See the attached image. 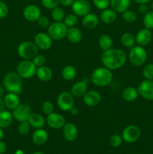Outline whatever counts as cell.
<instances>
[{
  "instance_id": "cell-31",
  "label": "cell",
  "mask_w": 153,
  "mask_h": 154,
  "mask_svg": "<svg viewBox=\"0 0 153 154\" xmlns=\"http://www.w3.org/2000/svg\"><path fill=\"white\" fill-rule=\"evenodd\" d=\"M76 71L73 66L68 65L65 66L62 70V77L67 81H70L76 78Z\"/></svg>"
},
{
  "instance_id": "cell-10",
  "label": "cell",
  "mask_w": 153,
  "mask_h": 154,
  "mask_svg": "<svg viewBox=\"0 0 153 154\" xmlns=\"http://www.w3.org/2000/svg\"><path fill=\"white\" fill-rule=\"evenodd\" d=\"M32 114L31 107L28 104H20L16 108L13 110L14 119L18 122L28 121V117Z\"/></svg>"
},
{
  "instance_id": "cell-35",
  "label": "cell",
  "mask_w": 153,
  "mask_h": 154,
  "mask_svg": "<svg viewBox=\"0 0 153 154\" xmlns=\"http://www.w3.org/2000/svg\"><path fill=\"white\" fill-rule=\"evenodd\" d=\"M63 23L65 24L68 28L76 26V24L78 23V17L74 13L68 14L64 17Z\"/></svg>"
},
{
  "instance_id": "cell-29",
  "label": "cell",
  "mask_w": 153,
  "mask_h": 154,
  "mask_svg": "<svg viewBox=\"0 0 153 154\" xmlns=\"http://www.w3.org/2000/svg\"><path fill=\"white\" fill-rule=\"evenodd\" d=\"M13 114L8 111H0V128L5 129L9 127L13 123Z\"/></svg>"
},
{
  "instance_id": "cell-36",
  "label": "cell",
  "mask_w": 153,
  "mask_h": 154,
  "mask_svg": "<svg viewBox=\"0 0 153 154\" xmlns=\"http://www.w3.org/2000/svg\"><path fill=\"white\" fill-rule=\"evenodd\" d=\"M142 22L145 28L150 30L153 29V11H148L146 14H144Z\"/></svg>"
},
{
  "instance_id": "cell-25",
  "label": "cell",
  "mask_w": 153,
  "mask_h": 154,
  "mask_svg": "<svg viewBox=\"0 0 153 154\" xmlns=\"http://www.w3.org/2000/svg\"><path fill=\"white\" fill-rule=\"evenodd\" d=\"M35 75L40 81L43 82H47L52 79V71L48 66H40V67L37 68Z\"/></svg>"
},
{
  "instance_id": "cell-54",
  "label": "cell",
  "mask_w": 153,
  "mask_h": 154,
  "mask_svg": "<svg viewBox=\"0 0 153 154\" xmlns=\"http://www.w3.org/2000/svg\"><path fill=\"white\" fill-rule=\"evenodd\" d=\"M15 154H24V152L22 150H17Z\"/></svg>"
},
{
  "instance_id": "cell-13",
  "label": "cell",
  "mask_w": 153,
  "mask_h": 154,
  "mask_svg": "<svg viewBox=\"0 0 153 154\" xmlns=\"http://www.w3.org/2000/svg\"><path fill=\"white\" fill-rule=\"evenodd\" d=\"M34 42L38 48L42 51H47L52 46V39L45 32H38L35 35Z\"/></svg>"
},
{
  "instance_id": "cell-56",
  "label": "cell",
  "mask_w": 153,
  "mask_h": 154,
  "mask_svg": "<svg viewBox=\"0 0 153 154\" xmlns=\"http://www.w3.org/2000/svg\"><path fill=\"white\" fill-rule=\"evenodd\" d=\"M151 8H152V11H153V1L152 2V4H151Z\"/></svg>"
},
{
  "instance_id": "cell-37",
  "label": "cell",
  "mask_w": 153,
  "mask_h": 154,
  "mask_svg": "<svg viewBox=\"0 0 153 154\" xmlns=\"http://www.w3.org/2000/svg\"><path fill=\"white\" fill-rule=\"evenodd\" d=\"M142 75L145 79L153 81V63L146 65L142 69Z\"/></svg>"
},
{
  "instance_id": "cell-14",
  "label": "cell",
  "mask_w": 153,
  "mask_h": 154,
  "mask_svg": "<svg viewBox=\"0 0 153 154\" xmlns=\"http://www.w3.org/2000/svg\"><path fill=\"white\" fill-rule=\"evenodd\" d=\"M46 122L48 126L53 129H62L63 126L66 123V120L64 116L55 112L48 114L46 117Z\"/></svg>"
},
{
  "instance_id": "cell-51",
  "label": "cell",
  "mask_w": 153,
  "mask_h": 154,
  "mask_svg": "<svg viewBox=\"0 0 153 154\" xmlns=\"http://www.w3.org/2000/svg\"><path fill=\"white\" fill-rule=\"evenodd\" d=\"M4 108H5V105H4V100L2 99H0V111H4Z\"/></svg>"
},
{
  "instance_id": "cell-28",
  "label": "cell",
  "mask_w": 153,
  "mask_h": 154,
  "mask_svg": "<svg viewBox=\"0 0 153 154\" xmlns=\"http://www.w3.org/2000/svg\"><path fill=\"white\" fill-rule=\"evenodd\" d=\"M139 93H138L137 88L134 87H128L123 90L122 93V97L124 101L128 102H134L137 99Z\"/></svg>"
},
{
  "instance_id": "cell-34",
  "label": "cell",
  "mask_w": 153,
  "mask_h": 154,
  "mask_svg": "<svg viewBox=\"0 0 153 154\" xmlns=\"http://www.w3.org/2000/svg\"><path fill=\"white\" fill-rule=\"evenodd\" d=\"M122 18L128 23H133L136 20V14L134 11L128 9L122 13Z\"/></svg>"
},
{
  "instance_id": "cell-1",
  "label": "cell",
  "mask_w": 153,
  "mask_h": 154,
  "mask_svg": "<svg viewBox=\"0 0 153 154\" xmlns=\"http://www.w3.org/2000/svg\"><path fill=\"white\" fill-rule=\"evenodd\" d=\"M100 59L104 67L111 71L116 70L125 64L127 54L122 50L112 48L103 51Z\"/></svg>"
},
{
  "instance_id": "cell-11",
  "label": "cell",
  "mask_w": 153,
  "mask_h": 154,
  "mask_svg": "<svg viewBox=\"0 0 153 154\" xmlns=\"http://www.w3.org/2000/svg\"><path fill=\"white\" fill-rule=\"evenodd\" d=\"M139 96L148 101H153V81L145 79L137 87Z\"/></svg>"
},
{
  "instance_id": "cell-8",
  "label": "cell",
  "mask_w": 153,
  "mask_h": 154,
  "mask_svg": "<svg viewBox=\"0 0 153 154\" xmlns=\"http://www.w3.org/2000/svg\"><path fill=\"white\" fill-rule=\"evenodd\" d=\"M56 103L62 111H69L74 106V99L69 92H62L57 97Z\"/></svg>"
},
{
  "instance_id": "cell-23",
  "label": "cell",
  "mask_w": 153,
  "mask_h": 154,
  "mask_svg": "<svg viewBox=\"0 0 153 154\" xmlns=\"http://www.w3.org/2000/svg\"><path fill=\"white\" fill-rule=\"evenodd\" d=\"M117 18V12L112 8H106L101 11L100 18L103 23L111 24L116 21Z\"/></svg>"
},
{
  "instance_id": "cell-33",
  "label": "cell",
  "mask_w": 153,
  "mask_h": 154,
  "mask_svg": "<svg viewBox=\"0 0 153 154\" xmlns=\"http://www.w3.org/2000/svg\"><path fill=\"white\" fill-rule=\"evenodd\" d=\"M51 17L54 21L56 22H62L65 17V13L62 8L57 6L51 10Z\"/></svg>"
},
{
  "instance_id": "cell-46",
  "label": "cell",
  "mask_w": 153,
  "mask_h": 154,
  "mask_svg": "<svg viewBox=\"0 0 153 154\" xmlns=\"http://www.w3.org/2000/svg\"><path fill=\"white\" fill-rule=\"evenodd\" d=\"M138 11L142 14H146L149 10H148V7L146 4H140Z\"/></svg>"
},
{
  "instance_id": "cell-38",
  "label": "cell",
  "mask_w": 153,
  "mask_h": 154,
  "mask_svg": "<svg viewBox=\"0 0 153 154\" xmlns=\"http://www.w3.org/2000/svg\"><path fill=\"white\" fill-rule=\"evenodd\" d=\"M30 128H31V126H30L28 121L20 122L19 125L17 126V131L20 135H26L29 132Z\"/></svg>"
},
{
  "instance_id": "cell-5",
  "label": "cell",
  "mask_w": 153,
  "mask_h": 154,
  "mask_svg": "<svg viewBox=\"0 0 153 154\" xmlns=\"http://www.w3.org/2000/svg\"><path fill=\"white\" fill-rule=\"evenodd\" d=\"M38 48L34 42L24 41L17 47V54L22 60H32L38 54Z\"/></svg>"
},
{
  "instance_id": "cell-49",
  "label": "cell",
  "mask_w": 153,
  "mask_h": 154,
  "mask_svg": "<svg viewBox=\"0 0 153 154\" xmlns=\"http://www.w3.org/2000/svg\"><path fill=\"white\" fill-rule=\"evenodd\" d=\"M69 111H70V114H71L72 115H74V116H76V115H77V114H78V109L76 108H75L74 106L73 108H72L71 109H70Z\"/></svg>"
},
{
  "instance_id": "cell-6",
  "label": "cell",
  "mask_w": 153,
  "mask_h": 154,
  "mask_svg": "<svg viewBox=\"0 0 153 154\" xmlns=\"http://www.w3.org/2000/svg\"><path fill=\"white\" fill-rule=\"evenodd\" d=\"M37 67L29 60H22L16 67V72L22 79H31L36 75Z\"/></svg>"
},
{
  "instance_id": "cell-52",
  "label": "cell",
  "mask_w": 153,
  "mask_h": 154,
  "mask_svg": "<svg viewBox=\"0 0 153 154\" xmlns=\"http://www.w3.org/2000/svg\"><path fill=\"white\" fill-rule=\"evenodd\" d=\"M4 89H3L2 87L0 86V99H2L4 97Z\"/></svg>"
},
{
  "instance_id": "cell-53",
  "label": "cell",
  "mask_w": 153,
  "mask_h": 154,
  "mask_svg": "<svg viewBox=\"0 0 153 154\" xmlns=\"http://www.w3.org/2000/svg\"><path fill=\"white\" fill-rule=\"evenodd\" d=\"M4 131H3V129H2V128H0V141L4 138Z\"/></svg>"
},
{
  "instance_id": "cell-19",
  "label": "cell",
  "mask_w": 153,
  "mask_h": 154,
  "mask_svg": "<svg viewBox=\"0 0 153 154\" xmlns=\"http://www.w3.org/2000/svg\"><path fill=\"white\" fill-rule=\"evenodd\" d=\"M99 20L100 19L97 15L92 13H88L82 17L81 23L84 28L88 29H92L98 25Z\"/></svg>"
},
{
  "instance_id": "cell-15",
  "label": "cell",
  "mask_w": 153,
  "mask_h": 154,
  "mask_svg": "<svg viewBox=\"0 0 153 154\" xmlns=\"http://www.w3.org/2000/svg\"><path fill=\"white\" fill-rule=\"evenodd\" d=\"M22 15L27 21L34 22L41 16V11L40 8L35 5H28L24 8Z\"/></svg>"
},
{
  "instance_id": "cell-21",
  "label": "cell",
  "mask_w": 153,
  "mask_h": 154,
  "mask_svg": "<svg viewBox=\"0 0 153 154\" xmlns=\"http://www.w3.org/2000/svg\"><path fill=\"white\" fill-rule=\"evenodd\" d=\"M69 42L72 44H78L81 42L82 38V34L80 29L76 26L68 28L66 37Z\"/></svg>"
},
{
  "instance_id": "cell-47",
  "label": "cell",
  "mask_w": 153,
  "mask_h": 154,
  "mask_svg": "<svg viewBox=\"0 0 153 154\" xmlns=\"http://www.w3.org/2000/svg\"><path fill=\"white\" fill-rule=\"evenodd\" d=\"M74 0H59V4H61L64 7H69L71 6Z\"/></svg>"
},
{
  "instance_id": "cell-3",
  "label": "cell",
  "mask_w": 153,
  "mask_h": 154,
  "mask_svg": "<svg viewBox=\"0 0 153 154\" xmlns=\"http://www.w3.org/2000/svg\"><path fill=\"white\" fill-rule=\"evenodd\" d=\"M22 79L16 72H10L5 75L3 79L4 89L9 93H14L19 95L22 92Z\"/></svg>"
},
{
  "instance_id": "cell-17",
  "label": "cell",
  "mask_w": 153,
  "mask_h": 154,
  "mask_svg": "<svg viewBox=\"0 0 153 154\" xmlns=\"http://www.w3.org/2000/svg\"><path fill=\"white\" fill-rule=\"evenodd\" d=\"M82 99L86 105L88 107H95L100 104L101 101L100 94L96 90H88L82 96Z\"/></svg>"
},
{
  "instance_id": "cell-30",
  "label": "cell",
  "mask_w": 153,
  "mask_h": 154,
  "mask_svg": "<svg viewBox=\"0 0 153 154\" xmlns=\"http://www.w3.org/2000/svg\"><path fill=\"white\" fill-rule=\"evenodd\" d=\"M113 42L110 35L107 34H102L98 38V45L103 51L112 48Z\"/></svg>"
},
{
  "instance_id": "cell-40",
  "label": "cell",
  "mask_w": 153,
  "mask_h": 154,
  "mask_svg": "<svg viewBox=\"0 0 153 154\" xmlns=\"http://www.w3.org/2000/svg\"><path fill=\"white\" fill-rule=\"evenodd\" d=\"M32 61L33 62V63L34 64V66H36L37 68L40 67V66H45V63L46 62V57H44L42 54H38L32 60Z\"/></svg>"
},
{
  "instance_id": "cell-2",
  "label": "cell",
  "mask_w": 153,
  "mask_h": 154,
  "mask_svg": "<svg viewBox=\"0 0 153 154\" xmlns=\"http://www.w3.org/2000/svg\"><path fill=\"white\" fill-rule=\"evenodd\" d=\"M113 79L112 71L106 67H98L91 75V81L97 87H104L110 85Z\"/></svg>"
},
{
  "instance_id": "cell-26",
  "label": "cell",
  "mask_w": 153,
  "mask_h": 154,
  "mask_svg": "<svg viewBox=\"0 0 153 154\" xmlns=\"http://www.w3.org/2000/svg\"><path fill=\"white\" fill-rule=\"evenodd\" d=\"M4 102L6 108L10 110H14L20 104V97L17 94L14 93H8L4 96Z\"/></svg>"
},
{
  "instance_id": "cell-32",
  "label": "cell",
  "mask_w": 153,
  "mask_h": 154,
  "mask_svg": "<svg viewBox=\"0 0 153 154\" xmlns=\"http://www.w3.org/2000/svg\"><path fill=\"white\" fill-rule=\"evenodd\" d=\"M120 41H121L122 45L128 48H131L132 47L134 46L136 43L135 37L130 32L123 33L121 36Z\"/></svg>"
},
{
  "instance_id": "cell-4",
  "label": "cell",
  "mask_w": 153,
  "mask_h": 154,
  "mask_svg": "<svg viewBox=\"0 0 153 154\" xmlns=\"http://www.w3.org/2000/svg\"><path fill=\"white\" fill-rule=\"evenodd\" d=\"M130 63L136 67H140L145 64L147 59V52L145 48L140 45L132 47L130 48L128 54Z\"/></svg>"
},
{
  "instance_id": "cell-39",
  "label": "cell",
  "mask_w": 153,
  "mask_h": 154,
  "mask_svg": "<svg viewBox=\"0 0 153 154\" xmlns=\"http://www.w3.org/2000/svg\"><path fill=\"white\" fill-rule=\"evenodd\" d=\"M122 141V137L121 135H118V134H114V135H111L110 138L109 143L112 147H118L119 146H121Z\"/></svg>"
},
{
  "instance_id": "cell-48",
  "label": "cell",
  "mask_w": 153,
  "mask_h": 154,
  "mask_svg": "<svg viewBox=\"0 0 153 154\" xmlns=\"http://www.w3.org/2000/svg\"><path fill=\"white\" fill-rule=\"evenodd\" d=\"M7 150L6 144L3 141H0V154H4Z\"/></svg>"
},
{
  "instance_id": "cell-20",
  "label": "cell",
  "mask_w": 153,
  "mask_h": 154,
  "mask_svg": "<svg viewBox=\"0 0 153 154\" xmlns=\"http://www.w3.org/2000/svg\"><path fill=\"white\" fill-rule=\"evenodd\" d=\"M32 142L35 145H44L48 140L47 132L42 128L35 129V131L32 134Z\"/></svg>"
},
{
  "instance_id": "cell-43",
  "label": "cell",
  "mask_w": 153,
  "mask_h": 154,
  "mask_svg": "<svg viewBox=\"0 0 153 154\" xmlns=\"http://www.w3.org/2000/svg\"><path fill=\"white\" fill-rule=\"evenodd\" d=\"M43 6L49 10H52L59 5V0H41Z\"/></svg>"
},
{
  "instance_id": "cell-7",
  "label": "cell",
  "mask_w": 153,
  "mask_h": 154,
  "mask_svg": "<svg viewBox=\"0 0 153 154\" xmlns=\"http://www.w3.org/2000/svg\"><path fill=\"white\" fill-rule=\"evenodd\" d=\"M68 27L62 22L54 21L52 23L50 24L47 27V34L51 37L52 40L59 41L64 38L67 34Z\"/></svg>"
},
{
  "instance_id": "cell-44",
  "label": "cell",
  "mask_w": 153,
  "mask_h": 154,
  "mask_svg": "<svg viewBox=\"0 0 153 154\" xmlns=\"http://www.w3.org/2000/svg\"><path fill=\"white\" fill-rule=\"evenodd\" d=\"M8 14V7L4 2L0 0V19L7 17Z\"/></svg>"
},
{
  "instance_id": "cell-12",
  "label": "cell",
  "mask_w": 153,
  "mask_h": 154,
  "mask_svg": "<svg viewBox=\"0 0 153 154\" xmlns=\"http://www.w3.org/2000/svg\"><path fill=\"white\" fill-rule=\"evenodd\" d=\"M72 11L77 17H83L91 11V4L87 0H74L71 5Z\"/></svg>"
},
{
  "instance_id": "cell-22",
  "label": "cell",
  "mask_w": 153,
  "mask_h": 154,
  "mask_svg": "<svg viewBox=\"0 0 153 154\" xmlns=\"http://www.w3.org/2000/svg\"><path fill=\"white\" fill-rule=\"evenodd\" d=\"M87 91V84L83 81L76 82L70 89V93L73 95L74 97L76 98L82 97Z\"/></svg>"
},
{
  "instance_id": "cell-9",
  "label": "cell",
  "mask_w": 153,
  "mask_h": 154,
  "mask_svg": "<svg viewBox=\"0 0 153 154\" xmlns=\"http://www.w3.org/2000/svg\"><path fill=\"white\" fill-rule=\"evenodd\" d=\"M140 129L135 125H128L122 131V139L127 143H134L140 138Z\"/></svg>"
},
{
  "instance_id": "cell-50",
  "label": "cell",
  "mask_w": 153,
  "mask_h": 154,
  "mask_svg": "<svg viewBox=\"0 0 153 154\" xmlns=\"http://www.w3.org/2000/svg\"><path fill=\"white\" fill-rule=\"evenodd\" d=\"M134 1L136 3H137V4H147V3H148L149 2H151L152 0H134Z\"/></svg>"
},
{
  "instance_id": "cell-45",
  "label": "cell",
  "mask_w": 153,
  "mask_h": 154,
  "mask_svg": "<svg viewBox=\"0 0 153 154\" xmlns=\"http://www.w3.org/2000/svg\"><path fill=\"white\" fill-rule=\"evenodd\" d=\"M37 23L38 25V26L41 27V28H46V27L49 26L50 22L49 19H48L45 16H40V17L38 19Z\"/></svg>"
},
{
  "instance_id": "cell-27",
  "label": "cell",
  "mask_w": 153,
  "mask_h": 154,
  "mask_svg": "<svg viewBox=\"0 0 153 154\" xmlns=\"http://www.w3.org/2000/svg\"><path fill=\"white\" fill-rule=\"evenodd\" d=\"M28 122L31 127L34 128V129H40L43 128L44 126L46 120L44 118L42 115L38 113H32L30 117H28Z\"/></svg>"
},
{
  "instance_id": "cell-42",
  "label": "cell",
  "mask_w": 153,
  "mask_h": 154,
  "mask_svg": "<svg viewBox=\"0 0 153 154\" xmlns=\"http://www.w3.org/2000/svg\"><path fill=\"white\" fill-rule=\"evenodd\" d=\"M93 4L98 10H104L110 6V0H92Z\"/></svg>"
},
{
  "instance_id": "cell-24",
  "label": "cell",
  "mask_w": 153,
  "mask_h": 154,
  "mask_svg": "<svg viewBox=\"0 0 153 154\" xmlns=\"http://www.w3.org/2000/svg\"><path fill=\"white\" fill-rule=\"evenodd\" d=\"M131 0H110V5L117 13H122L124 11L129 9Z\"/></svg>"
},
{
  "instance_id": "cell-55",
  "label": "cell",
  "mask_w": 153,
  "mask_h": 154,
  "mask_svg": "<svg viewBox=\"0 0 153 154\" xmlns=\"http://www.w3.org/2000/svg\"><path fill=\"white\" fill-rule=\"evenodd\" d=\"M32 154H45V153H42V152H39V151H38V152H34V153H33Z\"/></svg>"
},
{
  "instance_id": "cell-16",
  "label": "cell",
  "mask_w": 153,
  "mask_h": 154,
  "mask_svg": "<svg viewBox=\"0 0 153 154\" xmlns=\"http://www.w3.org/2000/svg\"><path fill=\"white\" fill-rule=\"evenodd\" d=\"M152 40V32L148 29L143 28L137 32L135 36L136 43L140 46H146Z\"/></svg>"
},
{
  "instance_id": "cell-41",
  "label": "cell",
  "mask_w": 153,
  "mask_h": 154,
  "mask_svg": "<svg viewBox=\"0 0 153 154\" xmlns=\"http://www.w3.org/2000/svg\"><path fill=\"white\" fill-rule=\"evenodd\" d=\"M41 109L42 111L46 115H48V114L54 112V105L52 104V102H51L50 101H45L42 104Z\"/></svg>"
},
{
  "instance_id": "cell-18",
  "label": "cell",
  "mask_w": 153,
  "mask_h": 154,
  "mask_svg": "<svg viewBox=\"0 0 153 154\" xmlns=\"http://www.w3.org/2000/svg\"><path fill=\"white\" fill-rule=\"evenodd\" d=\"M63 136L68 141H74L78 136V129L72 123H66L62 128Z\"/></svg>"
}]
</instances>
